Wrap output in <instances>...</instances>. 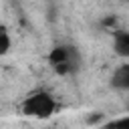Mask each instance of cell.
<instances>
[{
	"label": "cell",
	"instance_id": "52a82bcc",
	"mask_svg": "<svg viewBox=\"0 0 129 129\" xmlns=\"http://www.w3.org/2000/svg\"><path fill=\"white\" fill-rule=\"evenodd\" d=\"M101 119H103V115H101V113H97V115H91V117H89V123L93 125V123H99Z\"/></svg>",
	"mask_w": 129,
	"mask_h": 129
},
{
	"label": "cell",
	"instance_id": "6da1fadb",
	"mask_svg": "<svg viewBox=\"0 0 129 129\" xmlns=\"http://www.w3.org/2000/svg\"><path fill=\"white\" fill-rule=\"evenodd\" d=\"M56 111V101L48 91H32L24 101H22V113L28 117H36V119H48L50 115H54Z\"/></svg>",
	"mask_w": 129,
	"mask_h": 129
},
{
	"label": "cell",
	"instance_id": "7a4b0ae2",
	"mask_svg": "<svg viewBox=\"0 0 129 129\" xmlns=\"http://www.w3.org/2000/svg\"><path fill=\"white\" fill-rule=\"evenodd\" d=\"M48 62L58 75H71L79 69V52L69 44H60L48 52Z\"/></svg>",
	"mask_w": 129,
	"mask_h": 129
},
{
	"label": "cell",
	"instance_id": "8992f818",
	"mask_svg": "<svg viewBox=\"0 0 129 129\" xmlns=\"http://www.w3.org/2000/svg\"><path fill=\"white\" fill-rule=\"evenodd\" d=\"M103 129H129V115L127 117H121V119H115V121H109L103 125Z\"/></svg>",
	"mask_w": 129,
	"mask_h": 129
},
{
	"label": "cell",
	"instance_id": "5b68a950",
	"mask_svg": "<svg viewBox=\"0 0 129 129\" xmlns=\"http://www.w3.org/2000/svg\"><path fill=\"white\" fill-rule=\"evenodd\" d=\"M10 50V34L4 24H0V56H4Z\"/></svg>",
	"mask_w": 129,
	"mask_h": 129
},
{
	"label": "cell",
	"instance_id": "277c9868",
	"mask_svg": "<svg viewBox=\"0 0 129 129\" xmlns=\"http://www.w3.org/2000/svg\"><path fill=\"white\" fill-rule=\"evenodd\" d=\"M113 48H115V52L119 56L129 58V32L117 30L115 32V38H113Z\"/></svg>",
	"mask_w": 129,
	"mask_h": 129
},
{
	"label": "cell",
	"instance_id": "3957f363",
	"mask_svg": "<svg viewBox=\"0 0 129 129\" xmlns=\"http://www.w3.org/2000/svg\"><path fill=\"white\" fill-rule=\"evenodd\" d=\"M111 85L119 91H129V62L127 64H121L113 77H111Z\"/></svg>",
	"mask_w": 129,
	"mask_h": 129
}]
</instances>
